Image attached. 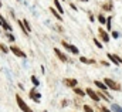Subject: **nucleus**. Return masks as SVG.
<instances>
[{"instance_id":"nucleus-5","label":"nucleus","mask_w":122,"mask_h":112,"mask_svg":"<svg viewBox=\"0 0 122 112\" xmlns=\"http://www.w3.org/2000/svg\"><path fill=\"white\" fill-rule=\"evenodd\" d=\"M61 45L65 47V50L71 51L72 54H78V48H77L75 45H71V44H68V43H65V41H61Z\"/></svg>"},{"instance_id":"nucleus-2","label":"nucleus","mask_w":122,"mask_h":112,"mask_svg":"<svg viewBox=\"0 0 122 112\" xmlns=\"http://www.w3.org/2000/svg\"><path fill=\"white\" fill-rule=\"evenodd\" d=\"M104 84L107 85V88H111V90H114V91H119V90H121V85H119L118 82H115L114 80H111V78H105V80H104Z\"/></svg>"},{"instance_id":"nucleus-14","label":"nucleus","mask_w":122,"mask_h":112,"mask_svg":"<svg viewBox=\"0 0 122 112\" xmlns=\"http://www.w3.org/2000/svg\"><path fill=\"white\" fill-rule=\"evenodd\" d=\"M80 61L84 63V64H95V60H90V58H85V57H81Z\"/></svg>"},{"instance_id":"nucleus-13","label":"nucleus","mask_w":122,"mask_h":112,"mask_svg":"<svg viewBox=\"0 0 122 112\" xmlns=\"http://www.w3.org/2000/svg\"><path fill=\"white\" fill-rule=\"evenodd\" d=\"M95 82V85L101 90V91H107V85L104 84V82H101V81H94Z\"/></svg>"},{"instance_id":"nucleus-26","label":"nucleus","mask_w":122,"mask_h":112,"mask_svg":"<svg viewBox=\"0 0 122 112\" xmlns=\"http://www.w3.org/2000/svg\"><path fill=\"white\" fill-rule=\"evenodd\" d=\"M112 37H114V38H118V37H119V33H118V31H112Z\"/></svg>"},{"instance_id":"nucleus-34","label":"nucleus","mask_w":122,"mask_h":112,"mask_svg":"<svg viewBox=\"0 0 122 112\" xmlns=\"http://www.w3.org/2000/svg\"><path fill=\"white\" fill-rule=\"evenodd\" d=\"M44 112H47V111H44Z\"/></svg>"},{"instance_id":"nucleus-11","label":"nucleus","mask_w":122,"mask_h":112,"mask_svg":"<svg viewBox=\"0 0 122 112\" xmlns=\"http://www.w3.org/2000/svg\"><path fill=\"white\" fill-rule=\"evenodd\" d=\"M0 21H1V27H3L6 31H11V30H13V28H11V26H10V24L3 18V16H0Z\"/></svg>"},{"instance_id":"nucleus-28","label":"nucleus","mask_w":122,"mask_h":112,"mask_svg":"<svg viewBox=\"0 0 122 112\" xmlns=\"http://www.w3.org/2000/svg\"><path fill=\"white\" fill-rule=\"evenodd\" d=\"M101 108H102V111L104 112H111L109 109H107V107H101Z\"/></svg>"},{"instance_id":"nucleus-18","label":"nucleus","mask_w":122,"mask_h":112,"mask_svg":"<svg viewBox=\"0 0 122 112\" xmlns=\"http://www.w3.org/2000/svg\"><path fill=\"white\" fill-rule=\"evenodd\" d=\"M112 111L114 112H122V108L119 105H117V104H112Z\"/></svg>"},{"instance_id":"nucleus-25","label":"nucleus","mask_w":122,"mask_h":112,"mask_svg":"<svg viewBox=\"0 0 122 112\" xmlns=\"http://www.w3.org/2000/svg\"><path fill=\"white\" fill-rule=\"evenodd\" d=\"M84 112H94V109L90 105H84Z\"/></svg>"},{"instance_id":"nucleus-29","label":"nucleus","mask_w":122,"mask_h":112,"mask_svg":"<svg viewBox=\"0 0 122 112\" xmlns=\"http://www.w3.org/2000/svg\"><path fill=\"white\" fill-rule=\"evenodd\" d=\"M70 6H71V9H72V10H77V7H75V6H74L72 3H70Z\"/></svg>"},{"instance_id":"nucleus-17","label":"nucleus","mask_w":122,"mask_h":112,"mask_svg":"<svg viewBox=\"0 0 122 112\" xmlns=\"http://www.w3.org/2000/svg\"><path fill=\"white\" fill-rule=\"evenodd\" d=\"M74 92H75L78 97H84V95H85V92H84L82 90H80V88H75V87H74Z\"/></svg>"},{"instance_id":"nucleus-16","label":"nucleus","mask_w":122,"mask_h":112,"mask_svg":"<svg viewBox=\"0 0 122 112\" xmlns=\"http://www.w3.org/2000/svg\"><path fill=\"white\" fill-rule=\"evenodd\" d=\"M21 23H23V26H24V28L27 30V33H30V31H31V27H30V24H28V21H27V20H21Z\"/></svg>"},{"instance_id":"nucleus-24","label":"nucleus","mask_w":122,"mask_h":112,"mask_svg":"<svg viewBox=\"0 0 122 112\" xmlns=\"http://www.w3.org/2000/svg\"><path fill=\"white\" fill-rule=\"evenodd\" d=\"M94 43H95V45H97L98 48H102V44H101V41H99L98 38H94Z\"/></svg>"},{"instance_id":"nucleus-27","label":"nucleus","mask_w":122,"mask_h":112,"mask_svg":"<svg viewBox=\"0 0 122 112\" xmlns=\"http://www.w3.org/2000/svg\"><path fill=\"white\" fill-rule=\"evenodd\" d=\"M88 14H90V20H91V21H94L95 18H94V16H92V13H88Z\"/></svg>"},{"instance_id":"nucleus-31","label":"nucleus","mask_w":122,"mask_h":112,"mask_svg":"<svg viewBox=\"0 0 122 112\" xmlns=\"http://www.w3.org/2000/svg\"><path fill=\"white\" fill-rule=\"evenodd\" d=\"M0 7H1V0H0Z\"/></svg>"},{"instance_id":"nucleus-19","label":"nucleus","mask_w":122,"mask_h":112,"mask_svg":"<svg viewBox=\"0 0 122 112\" xmlns=\"http://www.w3.org/2000/svg\"><path fill=\"white\" fill-rule=\"evenodd\" d=\"M98 21H99L101 24H105V21H107L105 16H104V14H99V16H98Z\"/></svg>"},{"instance_id":"nucleus-9","label":"nucleus","mask_w":122,"mask_h":112,"mask_svg":"<svg viewBox=\"0 0 122 112\" xmlns=\"http://www.w3.org/2000/svg\"><path fill=\"white\" fill-rule=\"evenodd\" d=\"M98 33H99V36H101V40H102V41H105V43H108V41H109V36H108V33H107L104 28H99V30H98Z\"/></svg>"},{"instance_id":"nucleus-33","label":"nucleus","mask_w":122,"mask_h":112,"mask_svg":"<svg viewBox=\"0 0 122 112\" xmlns=\"http://www.w3.org/2000/svg\"><path fill=\"white\" fill-rule=\"evenodd\" d=\"M17 1H21V0H17Z\"/></svg>"},{"instance_id":"nucleus-3","label":"nucleus","mask_w":122,"mask_h":112,"mask_svg":"<svg viewBox=\"0 0 122 112\" xmlns=\"http://www.w3.org/2000/svg\"><path fill=\"white\" fill-rule=\"evenodd\" d=\"M9 50H10L13 54H16L17 57H20V58H26V57H27V55H26V53H24V51H21V50H20L18 47H16V45H11Z\"/></svg>"},{"instance_id":"nucleus-4","label":"nucleus","mask_w":122,"mask_h":112,"mask_svg":"<svg viewBox=\"0 0 122 112\" xmlns=\"http://www.w3.org/2000/svg\"><path fill=\"white\" fill-rule=\"evenodd\" d=\"M85 94H87V95H88V97H90L92 101H95V102H98V101H99V97H98V94H97L94 90H91V88H87V90H85Z\"/></svg>"},{"instance_id":"nucleus-8","label":"nucleus","mask_w":122,"mask_h":112,"mask_svg":"<svg viewBox=\"0 0 122 112\" xmlns=\"http://www.w3.org/2000/svg\"><path fill=\"white\" fill-rule=\"evenodd\" d=\"M107 57H108V58L111 60V63H114L115 65H119V64L122 63V60L119 58V57H118V55H114V54H108Z\"/></svg>"},{"instance_id":"nucleus-6","label":"nucleus","mask_w":122,"mask_h":112,"mask_svg":"<svg viewBox=\"0 0 122 112\" xmlns=\"http://www.w3.org/2000/svg\"><path fill=\"white\" fill-rule=\"evenodd\" d=\"M77 80H74V78H65L64 80V85H67V87H70V88H74V87H77Z\"/></svg>"},{"instance_id":"nucleus-15","label":"nucleus","mask_w":122,"mask_h":112,"mask_svg":"<svg viewBox=\"0 0 122 112\" xmlns=\"http://www.w3.org/2000/svg\"><path fill=\"white\" fill-rule=\"evenodd\" d=\"M50 11H51V13L54 14V17H57L58 20H63V18H61V14H60V13H58V11H57V10H55L54 7H51V9H50Z\"/></svg>"},{"instance_id":"nucleus-23","label":"nucleus","mask_w":122,"mask_h":112,"mask_svg":"<svg viewBox=\"0 0 122 112\" xmlns=\"http://www.w3.org/2000/svg\"><path fill=\"white\" fill-rule=\"evenodd\" d=\"M31 81H33L34 87H37V85H38V80H37V77H36V75H31Z\"/></svg>"},{"instance_id":"nucleus-22","label":"nucleus","mask_w":122,"mask_h":112,"mask_svg":"<svg viewBox=\"0 0 122 112\" xmlns=\"http://www.w3.org/2000/svg\"><path fill=\"white\" fill-rule=\"evenodd\" d=\"M6 36H7V38H9V40H10V41H14V40H16V37H14V36H13V34H11V31H9V33H7V34H6Z\"/></svg>"},{"instance_id":"nucleus-21","label":"nucleus","mask_w":122,"mask_h":112,"mask_svg":"<svg viewBox=\"0 0 122 112\" xmlns=\"http://www.w3.org/2000/svg\"><path fill=\"white\" fill-rule=\"evenodd\" d=\"M0 50H1V51H4V53H7V51H9V48H7V45H6L4 43H0Z\"/></svg>"},{"instance_id":"nucleus-7","label":"nucleus","mask_w":122,"mask_h":112,"mask_svg":"<svg viewBox=\"0 0 122 112\" xmlns=\"http://www.w3.org/2000/svg\"><path fill=\"white\" fill-rule=\"evenodd\" d=\"M30 97H31V99L36 101V102H40V99H41V97H40V94L36 91V88H33V90L30 91Z\"/></svg>"},{"instance_id":"nucleus-32","label":"nucleus","mask_w":122,"mask_h":112,"mask_svg":"<svg viewBox=\"0 0 122 112\" xmlns=\"http://www.w3.org/2000/svg\"><path fill=\"white\" fill-rule=\"evenodd\" d=\"M0 26H1V21H0Z\"/></svg>"},{"instance_id":"nucleus-20","label":"nucleus","mask_w":122,"mask_h":112,"mask_svg":"<svg viewBox=\"0 0 122 112\" xmlns=\"http://www.w3.org/2000/svg\"><path fill=\"white\" fill-rule=\"evenodd\" d=\"M111 23H112V17H108L105 24H107V30H111Z\"/></svg>"},{"instance_id":"nucleus-10","label":"nucleus","mask_w":122,"mask_h":112,"mask_svg":"<svg viewBox=\"0 0 122 112\" xmlns=\"http://www.w3.org/2000/svg\"><path fill=\"white\" fill-rule=\"evenodd\" d=\"M54 53H55V55H57V57H58V58H60L61 61H63V63H65V61L68 60V58H67V55H65L64 53H61V51H60L58 48H54Z\"/></svg>"},{"instance_id":"nucleus-30","label":"nucleus","mask_w":122,"mask_h":112,"mask_svg":"<svg viewBox=\"0 0 122 112\" xmlns=\"http://www.w3.org/2000/svg\"><path fill=\"white\" fill-rule=\"evenodd\" d=\"M81 1H84V3H87V1H88V0H81Z\"/></svg>"},{"instance_id":"nucleus-1","label":"nucleus","mask_w":122,"mask_h":112,"mask_svg":"<svg viewBox=\"0 0 122 112\" xmlns=\"http://www.w3.org/2000/svg\"><path fill=\"white\" fill-rule=\"evenodd\" d=\"M16 101H17L18 108H20L23 112H33V111H31V108H30V107H28V105L23 101V98H21L20 95H16Z\"/></svg>"},{"instance_id":"nucleus-12","label":"nucleus","mask_w":122,"mask_h":112,"mask_svg":"<svg viewBox=\"0 0 122 112\" xmlns=\"http://www.w3.org/2000/svg\"><path fill=\"white\" fill-rule=\"evenodd\" d=\"M53 1H54V6H55V10H57L58 13H61V14H63V13H64V9L61 7V3H60V0H53Z\"/></svg>"}]
</instances>
